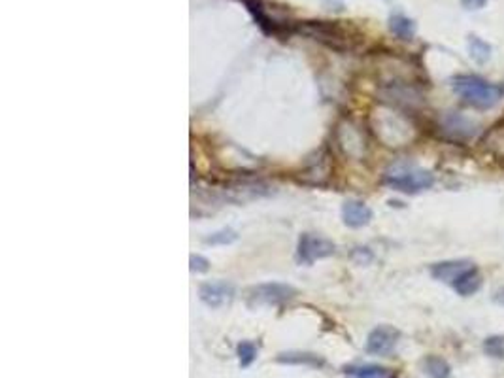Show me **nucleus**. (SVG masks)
Listing matches in <instances>:
<instances>
[{"label": "nucleus", "instance_id": "1", "mask_svg": "<svg viewBox=\"0 0 504 378\" xmlns=\"http://www.w3.org/2000/svg\"><path fill=\"white\" fill-rule=\"evenodd\" d=\"M451 89L463 103L478 110H491L500 103L503 91L499 86L489 83L480 76L463 74L451 80Z\"/></svg>", "mask_w": 504, "mask_h": 378}, {"label": "nucleus", "instance_id": "2", "mask_svg": "<svg viewBox=\"0 0 504 378\" xmlns=\"http://www.w3.org/2000/svg\"><path fill=\"white\" fill-rule=\"evenodd\" d=\"M386 184L391 185L401 193H419L425 189L433 188L435 176L429 170L418 167H408V165H395L386 173Z\"/></svg>", "mask_w": 504, "mask_h": 378}, {"label": "nucleus", "instance_id": "3", "mask_svg": "<svg viewBox=\"0 0 504 378\" xmlns=\"http://www.w3.org/2000/svg\"><path fill=\"white\" fill-rule=\"evenodd\" d=\"M333 254L334 244L327 238L316 237V235H302L301 240H299V260L308 265Z\"/></svg>", "mask_w": 504, "mask_h": 378}, {"label": "nucleus", "instance_id": "4", "mask_svg": "<svg viewBox=\"0 0 504 378\" xmlns=\"http://www.w3.org/2000/svg\"><path fill=\"white\" fill-rule=\"evenodd\" d=\"M398 331L391 325H380L370 331L366 339V352L374 356H389L398 342Z\"/></svg>", "mask_w": 504, "mask_h": 378}, {"label": "nucleus", "instance_id": "5", "mask_svg": "<svg viewBox=\"0 0 504 378\" xmlns=\"http://www.w3.org/2000/svg\"><path fill=\"white\" fill-rule=\"evenodd\" d=\"M295 295V290L284 284H261L252 290V301L257 305H278Z\"/></svg>", "mask_w": 504, "mask_h": 378}, {"label": "nucleus", "instance_id": "6", "mask_svg": "<svg viewBox=\"0 0 504 378\" xmlns=\"http://www.w3.org/2000/svg\"><path fill=\"white\" fill-rule=\"evenodd\" d=\"M232 295H235V287L231 284H227V282H210V284H204L200 287V299L212 308H220L227 305L232 299Z\"/></svg>", "mask_w": 504, "mask_h": 378}, {"label": "nucleus", "instance_id": "7", "mask_svg": "<svg viewBox=\"0 0 504 378\" xmlns=\"http://www.w3.org/2000/svg\"><path fill=\"white\" fill-rule=\"evenodd\" d=\"M480 148H482L483 153L493 157L495 161H504V121L493 125V127L483 135V138L480 141Z\"/></svg>", "mask_w": 504, "mask_h": 378}, {"label": "nucleus", "instance_id": "8", "mask_svg": "<svg viewBox=\"0 0 504 378\" xmlns=\"http://www.w3.org/2000/svg\"><path fill=\"white\" fill-rule=\"evenodd\" d=\"M444 129L453 138L465 141V138H470V136L476 135L478 125L472 119L465 118L463 113H448L444 118Z\"/></svg>", "mask_w": 504, "mask_h": 378}, {"label": "nucleus", "instance_id": "9", "mask_svg": "<svg viewBox=\"0 0 504 378\" xmlns=\"http://www.w3.org/2000/svg\"><path fill=\"white\" fill-rule=\"evenodd\" d=\"M344 223L349 227H363L372 220V210L361 200H346L342 206Z\"/></svg>", "mask_w": 504, "mask_h": 378}, {"label": "nucleus", "instance_id": "10", "mask_svg": "<svg viewBox=\"0 0 504 378\" xmlns=\"http://www.w3.org/2000/svg\"><path fill=\"white\" fill-rule=\"evenodd\" d=\"M467 269H470V261H444V263H436L435 267L431 269V275L435 276L436 280L453 284V282L457 280V276L463 275Z\"/></svg>", "mask_w": 504, "mask_h": 378}, {"label": "nucleus", "instance_id": "11", "mask_svg": "<svg viewBox=\"0 0 504 378\" xmlns=\"http://www.w3.org/2000/svg\"><path fill=\"white\" fill-rule=\"evenodd\" d=\"M451 286H453V290H456L459 295L468 297V295H474V293L482 287V275H480V270L470 267V269L465 270L463 275L457 276V280L453 282Z\"/></svg>", "mask_w": 504, "mask_h": 378}, {"label": "nucleus", "instance_id": "12", "mask_svg": "<svg viewBox=\"0 0 504 378\" xmlns=\"http://www.w3.org/2000/svg\"><path fill=\"white\" fill-rule=\"evenodd\" d=\"M346 374L351 378H395L391 369L378 367V365H363V367L346 369Z\"/></svg>", "mask_w": 504, "mask_h": 378}, {"label": "nucleus", "instance_id": "13", "mask_svg": "<svg viewBox=\"0 0 504 378\" xmlns=\"http://www.w3.org/2000/svg\"><path fill=\"white\" fill-rule=\"evenodd\" d=\"M389 27H391V33L397 38H401V40H412L413 34H416L413 21L404 16H393L391 21H389Z\"/></svg>", "mask_w": 504, "mask_h": 378}, {"label": "nucleus", "instance_id": "14", "mask_svg": "<svg viewBox=\"0 0 504 378\" xmlns=\"http://www.w3.org/2000/svg\"><path fill=\"white\" fill-rule=\"evenodd\" d=\"M423 369H425V374H427L429 378H450V373H451L448 362L438 356L427 357V359L423 362Z\"/></svg>", "mask_w": 504, "mask_h": 378}, {"label": "nucleus", "instance_id": "15", "mask_svg": "<svg viewBox=\"0 0 504 378\" xmlns=\"http://www.w3.org/2000/svg\"><path fill=\"white\" fill-rule=\"evenodd\" d=\"M468 51H470V57L476 61L478 65L488 63L489 57H491V46L478 36L468 38Z\"/></svg>", "mask_w": 504, "mask_h": 378}, {"label": "nucleus", "instance_id": "16", "mask_svg": "<svg viewBox=\"0 0 504 378\" xmlns=\"http://www.w3.org/2000/svg\"><path fill=\"white\" fill-rule=\"evenodd\" d=\"M483 352L489 357L503 359L504 357V335H493L483 340Z\"/></svg>", "mask_w": 504, "mask_h": 378}, {"label": "nucleus", "instance_id": "17", "mask_svg": "<svg viewBox=\"0 0 504 378\" xmlns=\"http://www.w3.org/2000/svg\"><path fill=\"white\" fill-rule=\"evenodd\" d=\"M238 359H240V367H250L253 359L257 357V348L253 342H240L238 344Z\"/></svg>", "mask_w": 504, "mask_h": 378}, {"label": "nucleus", "instance_id": "18", "mask_svg": "<svg viewBox=\"0 0 504 378\" xmlns=\"http://www.w3.org/2000/svg\"><path fill=\"white\" fill-rule=\"evenodd\" d=\"M278 362L284 363H304V365H322V359H317L316 356L310 354H282L278 357Z\"/></svg>", "mask_w": 504, "mask_h": 378}, {"label": "nucleus", "instance_id": "19", "mask_svg": "<svg viewBox=\"0 0 504 378\" xmlns=\"http://www.w3.org/2000/svg\"><path fill=\"white\" fill-rule=\"evenodd\" d=\"M236 240V233L231 229H223L220 233H214L212 237L206 238V244H229Z\"/></svg>", "mask_w": 504, "mask_h": 378}, {"label": "nucleus", "instance_id": "20", "mask_svg": "<svg viewBox=\"0 0 504 378\" xmlns=\"http://www.w3.org/2000/svg\"><path fill=\"white\" fill-rule=\"evenodd\" d=\"M191 270H197V272L208 270V261L200 257V255H191Z\"/></svg>", "mask_w": 504, "mask_h": 378}, {"label": "nucleus", "instance_id": "21", "mask_svg": "<svg viewBox=\"0 0 504 378\" xmlns=\"http://www.w3.org/2000/svg\"><path fill=\"white\" fill-rule=\"evenodd\" d=\"M485 2H488V0H463V4L467 6L468 10H478V8H482Z\"/></svg>", "mask_w": 504, "mask_h": 378}, {"label": "nucleus", "instance_id": "22", "mask_svg": "<svg viewBox=\"0 0 504 378\" xmlns=\"http://www.w3.org/2000/svg\"><path fill=\"white\" fill-rule=\"evenodd\" d=\"M493 301L497 302V305H503L504 307V286L499 287V290L493 293Z\"/></svg>", "mask_w": 504, "mask_h": 378}]
</instances>
